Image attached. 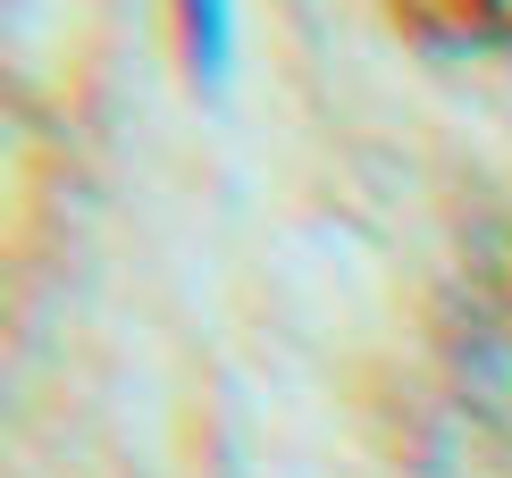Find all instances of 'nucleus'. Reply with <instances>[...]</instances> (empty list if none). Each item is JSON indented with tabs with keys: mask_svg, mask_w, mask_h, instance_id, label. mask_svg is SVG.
<instances>
[{
	"mask_svg": "<svg viewBox=\"0 0 512 478\" xmlns=\"http://www.w3.org/2000/svg\"><path fill=\"white\" fill-rule=\"evenodd\" d=\"M185 26H194V59L219 76L227 68V34H236V0H185Z\"/></svg>",
	"mask_w": 512,
	"mask_h": 478,
	"instance_id": "f257e3e1",
	"label": "nucleus"
}]
</instances>
